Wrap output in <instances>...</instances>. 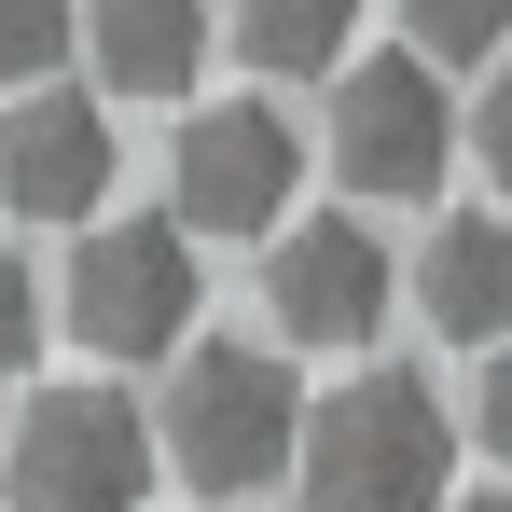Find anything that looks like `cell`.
Wrapping results in <instances>:
<instances>
[{
  "label": "cell",
  "instance_id": "cell-1",
  "mask_svg": "<svg viewBox=\"0 0 512 512\" xmlns=\"http://www.w3.org/2000/svg\"><path fill=\"white\" fill-rule=\"evenodd\" d=\"M305 512H443L457 499V416L416 374H346L305 402Z\"/></svg>",
  "mask_w": 512,
  "mask_h": 512
},
{
  "label": "cell",
  "instance_id": "cell-2",
  "mask_svg": "<svg viewBox=\"0 0 512 512\" xmlns=\"http://www.w3.org/2000/svg\"><path fill=\"white\" fill-rule=\"evenodd\" d=\"M305 457V388L277 346H180L167 360V471L194 499H263Z\"/></svg>",
  "mask_w": 512,
  "mask_h": 512
},
{
  "label": "cell",
  "instance_id": "cell-3",
  "mask_svg": "<svg viewBox=\"0 0 512 512\" xmlns=\"http://www.w3.org/2000/svg\"><path fill=\"white\" fill-rule=\"evenodd\" d=\"M167 471V416H139L125 388H42L14 457H0V499L14 512H139Z\"/></svg>",
  "mask_w": 512,
  "mask_h": 512
},
{
  "label": "cell",
  "instance_id": "cell-4",
  "mask_svg": "<svg viewBox=\"0 0 512 512\" xmlns=\"http://www.w3.org/2000/svg\"><path fill=\"white\" fill-rule=\"evenodd\" d=\"M56 305L97 360H180L194 346V222H84Z\"/></svg>",
  "mask_w": 512,
  "mask_h": 512
},
{
  "label": "cell",
  "instance_id": "cell-5",
  "mask_svg": "<svg viewBox=\"0 0 512 512\" xmlns=\"http://www.w3.org/2000/svg\"><path fill=\"white\" fill-rule=\"evenodd\" d=\"M443 167H457V97L429 84V42L360 56L333 84V180L402 208V194H443Z\"/></svg>",
  "mask_w": 512,
  "mask_h": 512
},
{
  "label": "cell",
  "instance_id": "cell-6",
  "mask_svg": "<svg viewBox=\"0 0 512 512\" xmlns=\"http://www.w3.org/2000/svg\"><path fill=\"white\" fill-rule=\"evenodd\" d=\"M291 180H305V139H291L277 97H208L167 153V194H180L194 236H263L291 208Z\"/></svg>",
  "mask_w": 512,
  "mask_h": 512
},
{
  "label": "cell",
  "instance_id": "cell-7",
  "mask_svg": "<svg viewBox=\"0 0 512 512\" xmlns=\"http://www.w3.org/2000/svg\"><path fill=\"white\" fill-rule=\"evenodd\" d=\"M388 291H402V263H388L374 222H346V208L291 222L277 263H263V305H277L291 346H360V333H388Z\"/></svg>",
  "mask_w": 512,
  "mask_h": 512
},
{
  "label": "cell",
  "instance_id": "cell-8",
  "mask_svg": "<svg viewBox=\"0 0 512 512\" xmlns=\"http://www.w3.org/2000/svg\"><path fill=\"white\" fill-rule=\"evenodd\" d=\"M0 194H14L28 222H70V236H84V208L111 194V111H97V97H28V111L0 125Z\"/></svg>",
  "mask_w": 512,
  "mask_h": 512
},
{
  "label": "cell",
  "instance_id": "cell-9",
  "mask_svg": "<svg viewBox=\"0 0 512 512\" xmlns=\"http://www.w3.org/2000/svg\"><path fill=\"white\" fill-rule=\"evenodd\" d=\"M416 305H429V333H457V346H512V222L457 208L416 250Z\"/></svg>",
  "mask_w": 512,
  "mask_h": 512
},
{
  "label": "cell",
  "instance_id": "cell-10",
  "mask_svg": "<svg viewBox=\"0 0 512 512\" xmlns=\"http://www.w3.org/2000/svg\"><path fill=\"white\" fill-rule=\"evenodd\" d=\"M84 42H97L111 97H194V70H208V14L194 0H97Z\"/></svg>",
  "mask_w": 512,
  "mask_h": 512
},
{
  "label": "cell",
  "instance_id": "cell-11",
  "mask_svg": "<svg viewBox=\"0 0 512 512\" xmlns=\"http://www.w3.org/2000/svg\"><path fill=\"white\" fill-rule=\"evenodd\" d=\"M360 42V0H236V56L263 84H305V70H346Z\"/></svg>",
  "mask_w": 512,
  "mask_h": 512
},
{
  "label": "cell",
  "instance_id": "cell-12",
  "mask_svg": "<svg viewBox=\"0 0 512 512\" xmlns=\"http://www.w3.org/2000/svg\"><path fill=\"white\" fill-rule=\"evenodd\" d=\"M402 42H429V56H499L512 0H402Z\"/></svg>",
  "mask_w": 512,
  "mask_h": 512
},
{
  "label": "cell",
  "instance_id": "cell-13",
  "mask_svg": "<svg viewBox=\"0 0 512 512\" xmlns=\"http://www.w3.org/2000/svg\"><path fill=\"white\" fill-rule=\"evenodd\" d=\"M70 56V0H0V84H42Z\"/></svg>",
  "mask_w": 512,
  "mask_h": 512
},
{
  "label": "cell",
  "instance_id": "cell-14",
  "mask_svg": "<svg viewBox=\"0 0 512 512\" xmlns=\"http://www.w3.org/2000/svg\"><path fill=\"white\" fill-rule=\"evenodd\" d=\"M28 360H42V277H28V263L0 250V388H14Z\"/></svg>",
  "mask_w": 512,
  "mask_h": 512
},
{
  "label": "cell",
  "instance_id": "cell-15",
  "mask_svg": "<svg viewBox=\"0 0 512 512\" xmlns=\"http://www.w3.org/2000/svg\"><path fill=\"white\" fill-rule=\"evenodd\" d=\"M471 153H485V180L512 194V56L485 70V97H471Z\"/></svg>",
  "mask_w": 512,
  "mask_h": 512
},
{
  "label": "cell",
  "instance_id": "cell-16",
  "mask_svg": "<svg viewBox=\"0 0 512 512\" xmlns=\"http://www.w3.org/2000/svg\"><path fill=\"white\" fill-rule=\"evenodd\" d=\"M471 443L512 471V346H485V388H471Z\"/></svg>",
  "mask_w": 512,
  "mask_h": 512
},
{
  "label": "cell",
  "instance_id": "cell-17",
  "mask_svg": "<svg viewBox=\"0 0 512 512\" xmlns=\"http://www.w3.org/2000/svg\"><path fill=\"white\" fill-rule=\"evenodd\" d=\"M443 512H512V485H485V499H443Z\"/></svg>",
  "mask_w": 512,
  "mask_h": 512
}]
</instances>
